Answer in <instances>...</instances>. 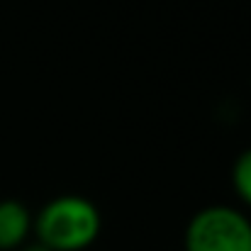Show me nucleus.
<instances>
[{
    "instance_id": "obj_4",
    "label": "nucleus",
    "mask_w": 251,
    "mask_h": 251,
    "mask_svg": "<svg viewBox=\"0 0 251 251\" xmlns=\"http://www.w3.org/2000/svg\"><path fill=\"white\" fill-rule=\"evenodd\" d=\"M232 180H234L237 195H239L247 205H251V149H247V151L237 159Z\"/></svg>"
},
{
    "instance_id": "obj_1",
    "label": "nucleus",
    "mask_w": 251,
    "mask_h": 251,
    "mask_svg": "<svg viewBox=\"0 0 251 251\" xmlns=\"http://www.w3.org/2000/svg\"><path fill=\"white\" fill-rule=\"evenodd\" d=\"M37 242L49 251H83L100 234V212L81 195H59L32 220Z\"/></svg>"
},
{
    "instance_id": "obj_2",
    "label": "nucleus",
    "mask_w": 251,
    "mask_h": 251,
    "mask_svg": "<svg viewBox=\"0 0 251 251\" xmlns=\"http://www.w3.org/2000/svg\"><path fill=\"white\" fill-rule=\"evenodd\" d=\"M185 251H251V222L227 205L205 207L188 222Z\"/></svg>"
},
{
    "instance_id": "obj_5",
    "label": "nucleus",
    "mask_w": 251,
    "mask_h": 251,
    "mask_svg": "<svg viewBox=\"0 0 251 251\" xmlns=\"http://www.w3.org/2000/svg\"><path fill=\"white\" fill-rule=\"evenodd\" d=\"M15 251H49L44 244H39V242H34V244H22L20 249H15Z\"/></svg>"
},
{
    "instance_id": "obj_3",
    "label": "nucleus",
    "mask_w": 251,
    "mask_h": 251,
    "mask_svg": "<svg viewBox=\"0 0 251 251\" xmlns=\"http://www.w3.org/2000/svg\"><path fill=\"white\" fill-rule=\"evenodd\" d=\"M32 232V215L20 200H0V251L20 249Z\"/></svg>"
}]
</instances>
